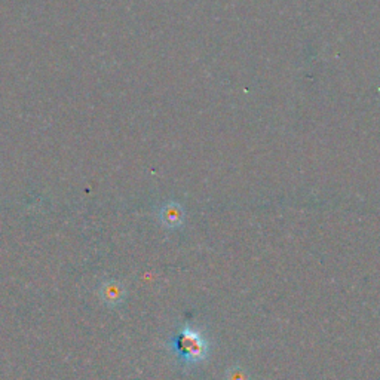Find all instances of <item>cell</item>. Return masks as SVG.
Here are the masks:
<instances>
[{
	"label": "cell",
	"instance_id": "obj_2",
	"mask_svg": "<svg viewBox=\"0 0 380 380\" xmlns=\"http://www.w3.org/2000/svg\"><path fill=\"white\" fill-rule=\"evenodd\" d=\"M183 208L176 202H168L162 205L159 211V220L170 229H176L183 224Z\"/></svg>",
	"mask_w": 380,
	"mask_h": 380
},
{
	"label": "cell",
	"instance_id": "obj_1",
	"mask_svg": "<svg viewBox=\"0 0 380 380\" xmlns=\"http://www.w3.org/2000/svg\"><path fill=\"white\" fill-rule=\"evenodd\" d=\"M168 349L183 367H190L207 359L210 346L198 330L186 325L170 338Z\"/></svg>",
	"mask_w": 380,
	"mask_h": 380
},
{
	"label": "cell",
	"instance_id": "obj_3",
	"mask_svg": "<svg viewBox=\"0 0 380 380\" xmlns=\"http://www.w3.org/2000/svg\"><path fill=\"white\" fill-rule=\"evenodd\" d=\"M101 299L106 302L109 306H116L120 305L123 297H125V289H123L122 284L118 281H106L101 285Z\"/></svg>",
	"mask_w": 380,
	"mask_h": 380
}]
</instances>
